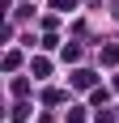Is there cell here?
Segmentation results:
<instances>
[{
    "label": "cell",
    "instance_id": "obj_1",
    "mask_svg": "<svg viewBox=\"0 0 119 123\" xmlns=\"http://www.w3.org/2000/svg\"><path fill=\"white\" fill-rule=\"evenodd\" d=\"M72 85H77V89H89V85H94V72H85V68L72 72Z\"/></svg>",
    "mask_w": 119,
    "mask_h": 123
}]
</instances>
